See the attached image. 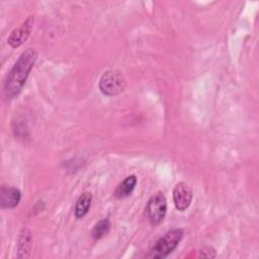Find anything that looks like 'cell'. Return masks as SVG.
<instances>
[{"label": "cell", "mask_w": 259, "mask_h": 259, "mask_svg": "<svg viewBox=\"0 0 259 259\" xmlns=\"http://www.w3.org/2000/svg\"><path fill=\"white\" fill-rule=\"evenodd\" d=\"M21 192L13 186H2L0 190V203L3 208H14L18 205Z\"/></svg>", "instance_id": "obj_7"}, {"label": "cell", "mask_w": 259, "mask_h": 259, "mask_svg": "<svg viewBox=\"0 0 259 259\" xmlns=\"http://www.w3.org/2000/svg\"><path fill=\"white\" fill-rule=\"evenodd\" d=\"M91 201H92V194L91 192H83L77 199L76 201V205H75V217L77 219L83 218L90 208L91 205Z\"/></svg>", "instance_id": "obj_10"}, {"label": "cell", "mask_w": 259, "mask_h": 259, "mask_svg": "<svg viewBox=\"0 0 259 259\" xmlns=\"http://www.w3.org/2000/svg\"><path fill=\"white\" fill-rule=\"evenodd\" d=\"M32 23L33 17L30 16L26 18L20 26L14 28L7 38V42L9 44V46L12 48H17L21 46L29 36L32 28Z\"/></svg>", "instance_id": "obj_6"}, {"label": "cell", "mask_w": 259, "mask_h": 259, "mask_svg": "<svg viewBox=\"0 0 259 259\" xmlns=\"http://www.w3.org/2000/svg\"><path fill=\"white\" fill-rule=\"evenodd\" d=\"M192 189L186 182H178L173 189V201L175 207L183 211L185 210L191 203L192 200Z\"/></svg>", "instance_id": "obj_5"}, {"label": "cell", "mask_w": 259, "mask_h": 259, "mask_svg": "<svg viewBox=\"0 0 259 259\" xmlns=\"http://www.w3.org/2000/svg\"><path fill=\"white\" fill-rule=\"evenodd\" d=\"M167 210V200L163 192L155 193L147 202L146 214L152 225L160 224L165 218Z\"/></svg>", "instance_id": "obj_4"}, {"label": "cell", "mask_w": 259, "mask_h": 259, "mask_svg": "<svg viewBox=\"0 0 259 259\" xmlns=\"http://www.w3.org/2000/svg\"><path fill=\"white\" fill-rule=\"evenodd\" d=\"M182 237L183 231L181 229H172L168 231L156 241L147 254V257L154 259H163L167 257L178 246Z\"/></svg>", "instance_id": "obj_2"}, {"label": "cell", "mask_w": 259, "mask_h": 259, "mask_svg": "<svg viewBox=\"0 0 259 259\" xmlns=\"http://www.w3.org/2000/svg\"><path fill=\"white\" fill-rule=\"evenodd\" d=\"M137 184V177L135 175H131L127 176L114 190V196L118 199L121 198H125L128 195H131V193L133 192V190L135 189Z\"/></svg>", "instance_id": "obj_9"}, {"label": "cell", "mask_w": 259, "mask_h": 259, "mask_svg": "<svg viewBox=\"0 0 259 259\" xmlns=\"http://www.w3.org/2000/svg\"><path fill=\"white\" fill-rule=\"evenodd\" d=\"M199 256L200 257H207V258H212V257H215L217 254H215V250L209 246H206V247H203L200 251H199Z\"/></svg>", "instance_id": "obj_12"}, {"label": "cell", "mask_w": 259, "mask_h": 259, "mask_svg": "<svg viewBox=\"0 0 259 259\" xmlns=\"http://www.w3.org/2000/svg\"><path fill=\"white\" fill-rule=\"evenodd\" d=\"M109 229H110L109 220L108 219H102L94 225V227L92 229V232H91V237L94 240H99L108 233Z\"/></svg>", "instance_id": "obj_11"}, {"label": "cell", "mask_w": 259, "mask_h": 259, "mask_svg": "<svg viewBox=\"0 0 259 259\" xmlns=\"http://www.w3.org/2000/svg\"><path fill=\"white\" fill-rule=\"evenodd\" d=\"M36 58V52L33 49H27L15 62L4 83V94L8 100H12L21 92Z\"/></svg>", "instance_id": "obj_1"}, {"label": "cell", "mask_w": 259, "mask_h": 259, "mask_svg": "<svg viewBox=\"0 0 259 259\" xmlns=\"http://www.w3.org/2000/svg\"><path fill=\"white\" fill-rule=\"evenodd\" d=\"M32 237L31 233L28 229H22L18 236L17 241V257L18 258H27L29 256V252L31 249Z\"/></svg>", "instance_id": "obj_8"}, {"label": "cell", "mask_w": 259, "mask_h": 259, "mask_svg": "<svg viewBox=\"0 0 259 259\" xmlns=\"http://www.w3.org/2000/svg\"><path fill=\"white\" fill-rule=\"evenodd\" d=\"M98 85L104 95L114 96L124 90L126 81L121 72L117 70H107L100 77Z\"/></svg>", "instance_id": "obj_3"}]
</instances>
